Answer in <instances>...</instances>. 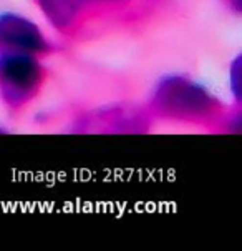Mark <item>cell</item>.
Wrapping results in <instances>:
<instances>
[{
  "label": "cell",
  "mask_w": 242,
  "mask_h": 251,
  "mask_svg": "<svg viewBox=\"0 0 242 251\" xmlns=\"http://www.w3.org/2000/svg\"><path fill=\"white\" fill-rule=\"evenodd\" d=\"M241 63L242 58L241 55H236L234 60L231 62V67H229V88H231L232 93V103L241 105L242 103V85H241ZM242 107V105H241Z\"/></svg>",
  "instance_id": "obj_6"
},
{
  "label": "cell",
  "mask_w": 242,
  "mask_h": 251,
  "mask_svg": "<svg viewBox=\"0 0 242 251\" xmlns=\"http://www.w3.org/2000/svg\"><path fill=\"white\" fill-rule=\"evenodd\" d=\"M65 47L52 40L32 19L15 12H0V52L28 53L46 60Z\"/></svg>",
  "instance_id": "obj_5"
},
{
  "label": "cell",
  "mask_w": 242,
  "mask_h": 251,
  "mask_svg": "<svg viewBox=\"0 0 242 251\" xmlns=\"http://www.w3.org/2000/svg\"><path fill=\"white\" fill-rule=\"evenodd\" d=\"M156 126L143 103H111L78 108L63 117L66 133H148Z\"/></svg>",
  "instance_id": "obj_4"
},
{
  "label": "cell",
  "mask_w": 242,
  "mask_h": 251,
  "mask_svg": "<svg viewBox=\"0 0 242 251\" xmlns=\"http://www.w3.org/2000/svg\"><path fill=\"white\" fill-rule=\"evenodd\" d=\"M46 24L70 44L139 35L164 14L169 0H32Z\"/></svg>",
  "instance_id": "obj_1"
},
{
  "label": "cell",
  "mask_w": 242,
  "mask_h": 251,
  "mask_svg": "<svg viewBox=\"0 0 242 251\" xmlns=\"http://www.w3.org/2000/svg\"><path fill=\"white\" fill-rule=\"evenodd\" d=\"M48 78L44 58L0 52V101L10 117L27 112L44 93Z\"/></svg>",
  "instance_id": "obj_3"
},
{
  "label": "cell",
  "mask_w": 242,
  "mask_h": 251,
  "mask_svg": "<svg viewBox=\"0 0 242 251\" xmlns=\"http://www.w3.org/2000/svg\"><path fill=\"white\" fill-rule=\"evenodd\" d=\"M2 133H8V131H7L5 126H2V125H0V135H2Z\"/></svg>",
  "instance_id": "obj_8"
},
{
  "label": "cell",
  "mask_w": 242,
  "mask_h": 251,
  "mask_svg": "<svg viewBox=\"0 0 242 251\" xmlns=\"http://www.w3.org/2000/svg\"><path fill=\"white\" fill-rule=\"evenodd\" d=\"M151 120L206 133H241L242 107L226 103L196 78L169 74L154 83L143 101Z\"/></svg>",
  "instance_id": "obj_2"
},
{
  "label": "cell",
  "mask_w": 242,
  "mask_h": 251,
  "mask_svg": "<svg viewBox=\"0 0 242 251\" xmlns=\"http://www.w3.org/2000/svg\"><path fill=\"white\" fill-rule=\"evenodd\" d=\"M220 2L226 5V8L231 14H234V15L242 14V0H220Z\"/></svg>",
  "instance_id": "obj_7"
}]
</instances>
